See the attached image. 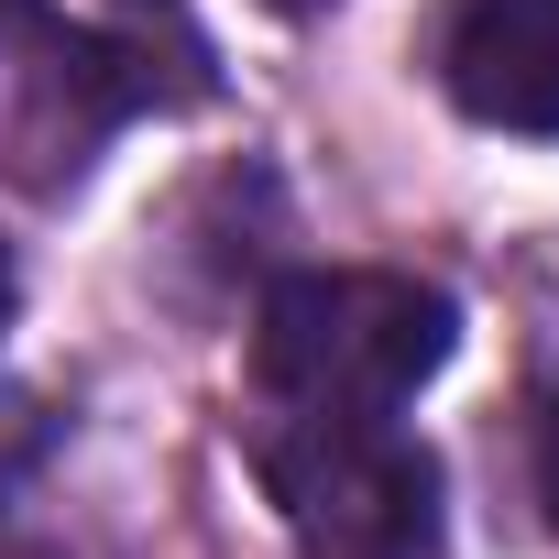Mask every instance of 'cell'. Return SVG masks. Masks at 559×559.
Segmentation results:
<instances>
[{
	"mask_svg": "<svg viewBox=\"0 0 559 559\" xmlns=\"http://www.w3.org/2000/svg\"><path fill=\"white\" fill-rule=\"evenodd\" d=\"M132 12H176V0H132Z\"/></svg>",
	"mask_w": 559,
	"mask_h": 559,
	"instance_id": "cell-8",
	"label": "cell"
},
{
	"mask_svg": "<svg viewBox=\"0 0 559 559\" xmlns=\"http://www.w3.org/2000/svg\"><path fill=\"white\" fill-rule=\"evenodd\" d=\"M143 56L45 12V0H0V176L56 198L88 176V154L132 121Z\"/></svg>",
	"mask_w": 559,
	"mask_h": 559,
	"instance_id": "cell-3",
	"label": "cell"
},
{
	"mask_svg": "<svg viewBox=\"0 0 559 559\" xmlns=\"http://www.w3.org/2000/svg\"><path fill=\"white\" fill-rule=\"evenodd\" d=\"M0 330H12V252H0Z\"/></svg>",
	"mask_w": 559,
	"mask_h": 559,
	"instance_id": "cell-6",
	"label": "cell"
},
{
	"mask_svg": "<svg viewBox=\"0 0 559 559\" xmlns=\"http://www.w3.org/2000/svg\"><path fill=\"white\" fill-rule=\"evenodd\" d=\"M461 341V308L417 274H286L252 319V373L274 406H330V417H395Z\"/></svg>",
	"mask_w": 559,
	"mask_h": 559,
	"instance_id": "cell-1",
	"label": "cell"
},
{
	"mask_svg": "<svg viewBox=\"0 0 559 559\" xmlns=\"http://www.w3.org/2000/svg\"><path fill=\"white\" fill-rule=\"evenodd\" d=\"M439 88L483 132H559V0H450Z\"/></svg>",
	"mask_w": 559,
	"mask_h": 559,
	"instance_id": "cell-4",
	"label": "cell"
},
{
	"mask_svg": "<svg viewBox=\"0 0 559 559\" xmlns=\"http://www.w3.org/2000/svg\"><path fill=\"white\" fill-rule=\"evenodd\" d=\"M263 12H330V0H263Z\"/></svg>",
	"mask_w": 559,
	"mask_h": 559,
	"instance_id": "cell-7",
	"label": "cell"
},
{
	"mask_svg": "<svg viewBox=\"0 0 559 559\" xmlns=\"http://www.w3.org/2000/svg\"><path fill=\"white\" fill-rule=\"evenodd\" d=\"M252 472L286 515L297 559H439V461L395 417L286 406L263 417Z\"/></svg>",
	"mask_w": 559,
	"mask_h": 559,
	"instance_id": "cell-2",
	"label": "cell"
},
{
	"mask_svg": "<svg viewBox=\"0 0 559 559\" xmlns=\"http://www.w3.org/2000/svg\"><path fill=\"white\" fill-rule=\"evenodd\" d=\"M537 493H548V515H559V384H548V406H537Z\"/></svg>",
	"mask_w": 559,
	"mask_h": 559,
	"instance_id": "cell-5",
	"label": "cell"
}]
</instances>
